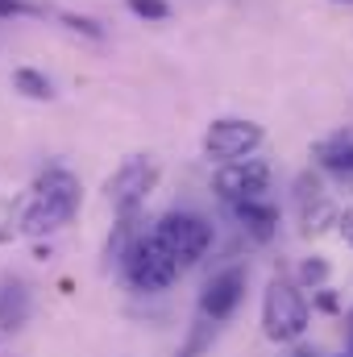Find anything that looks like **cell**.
Segmentation results:
<instances>
[{
  "mask_svg": "<svg viewBox=\"0 0 353 357\" xmlns=\"http://www.w3.org/2000/svg\"><path fill=\"white\" fill-rule=\"evenodd\" d=\"M312 307H316V312H329V316H333V312H341V299L333 295V287H320V291H316V303H312Z\"/></svg>",
  "mask_w": 353,
  "mask_h": 357,
  "instance_id": "19",
  "label": "cell"
},
{
  "mask_svg": "<svg viewBox=\"0 0 353 357\" xmlns=\"http://www.w3.org/2000/svg\"><path fill=\"white\" fill-rule=\"evenodd\" d=\"M13 91H21L25 100H54V84L38 67H17L13 71Z\"/></svg>",
  "mask_w": 353,
  "mask_h": 357,
  "instance_id": "13",
  "label": "cell"
},
{
  "mask_svg": "<svg viewBox=\"0 0 353 357\" xmlns=\"http://www.w3.org/2000/svg\"><path fill=\"white\" fill-rule=\"evenodd\" d=\"M333 4H353V0H333Z\"/></svg>",
  "mask_w": 353,
  "mask_h": 357,
  "instance_id": "22",
  "label": "cell"
},
{
  "mask_svg": "<svg viewBox=\"0 0 353 357\" xmlns=\"http://www.w3.org/2000/svg\"><path fill=\"white\" fill-rule=\"evenodd\" d=\"M270 178H274L270 162H262V158H241V162H225L212 175V191H216V199H225L233 208V204H246V199H266Z\"/></svg>",
  "mask_w": 353,
  "mask_h": 357,
  "instance_id": "7",
  "label": "cell"
},
{
  "mask_svg": "<svg viewBox=\"0 0 353 357\" xmlns=\"http://www.w3.org/2000/svg\"><path fill=\"white\" fill-rule=\"evenodd\" d=\"M216 328H220V324H212L208 316H195L191 328H187V341L179 345L175 357H204L208 349H212V341H216Z\"/></svg>",
  "mask_w": 353,
  "mask_h": 357,
  "instance_id": "12",
  "label": "cell"
},
{
  "mask_svg": "<svg viewBox=\"0 0 353 357\" xmlns=\"http://www.w3.org/2000/svg\"><path fill=\"white\" fill-rule=\"evenodd\" d=\"M42 8L29 0H0V17H38Z\"/></svg>",
  "mask_w": 353,
  "mask_h": 357,
  "instance_id": "18",
  "label": "cell"
},
{
  "mask_svg": "<svg viewBox=\"0 0 353 357\" xmlns=\"http://www.w3.org/2000/svg\"><path fill=\"white\" fill-rule=\"evenodd\" d=\"M233 216H237V225H241L254 241H274V237H278V208H274L270 199L233 204Z\"/></svg>",
  "mask_w": 353,
  "mask_h": 357,
  "instance_id": "11",
  "label": "cell"
},
{
  "mask_svg": "<svg viewBox=\"0 0 353 357\" xmlns=\"http://www.w3.org/2000/svg\"><path fill=\"white\" fill-rule=\"evenodd\" d=\"M80 204H84L80 175L67 171V167H46L42 175L33 178L29 204H25V212L17 220V233H25V237H50V233H59L63 225L75 220Z\"/></svg>",
  "mask_w": 353,
  "mask_h": 357,
  "instance_id": "1",
  "label": "cell"
},
{
  "mask_svg": "<svg viewBox=\"0 0 353 357\" xmlns=\"http://www.w3.org/2000/svg\"><path fill=\"white\" fill-rule=\"evenodd\" d=\"M179 270H183V262L167 250V241H163L158 233H142V237L129 245V254L121 258L125 282H129L133 291H142V295L167 291V287L179 278Z\"/></svg>",
  "mask_w": 353,
  "mask_h": 357,
  "instance_id": "3",
  "label": "cell"
},
{
  "mask_svg": "<svg viewBox=\"0 0 353 357\" xmlns=\"http://www.w3.org/2000/svg\"><path fill=\"white\" fill-rule=\"evenodd\" d=\"M329 274H333L329 258H303L299 270H295V282H299L303 291H320V287H329Z\"/></svg>",
  "mask_w": 353,
  "mask_h": 357,
  "instance_id": "15",
  "label": "cell"
},
{
  "mask_svg": "<svg viewBox=\"0 0 353 357\" xmlns=\"http://www.w3.org/2000/svg\"><path fill=\"white\" fill-rule=\"evenodd\" d=\"M341 357H350V354H341Z\"/></svg>",
  "mask_w": 353,
  "mask_h": 357,
  "instance_id": "24",
  "label": "cell"
},
{
  "mask_svg": "<svg viewBox=\"0 0 353 357\" xmlns=\"http://www.w3.org/2000/svg\"><path fill=\"white\" fill-rule=\"evenodd\" d=\"M125 8L142 21H171V0H125Z\"/></svg>",
  "mask_w": 353,
  "mask_h": 357,
  "instance_id": "16",
  "label": "cell"
},
{
  "mask_svg": "<svg viewBox=\"0 0 353 357\" xmlns=\"http://www.w3.org/2000/svg\"><path fill=\"white\" fill-rule=\"evenodd\" d=\"M295 357H316V354H295Z\"/></svg>",
  "mask_w": 353,
  "mask_h": 357,
  "instance_id": "23",
  "label": "cell"
},
{
  "mask_svg": "<svg viewBox=\"0 0 353 357\" xmlns=\"http://www.w3.org/2000/svg\"><path fill=\"white\" fill-rule=\"evenodd\" d=\"M312 328V307L303 299V287L287 274H274L262 291V333L274 345H295Z\"/></svg>",
  "mask_w": 353,
  "mask_h": 357,
  "instance_id": "2",
  "label": "cell"
},
{
  "mask_svg": "<svg viewBox=\"0 0 353 357\" xmlns=\"http://www.w3.org/2000/svg\"><path fill=\"white\" fill-rule=\"evenodd\" d=\"M63 21H67V29H75V33H88V38H104L100 21H91V17H80V13H63Z\"/></svg>",
  "mask_w": 353,
  "mask_h": 357,
  "instance_id": "17",
  "label": "cell"
},
{
  "mask_svg": "<svg viewBox=\"0 0 353 357\" xmlns=\"http://www.w3.org/2000/svg\"><path fill=\"white\" fill-rule=\"evenodd\" d=\"M29 312H33V291H29V282L17 278V274L0 278V333H17V328L29 320Z\"/></svg>",
  "mask_w": 353,
  "mask_h": 357,
  "instance_id": "9",
  "label": "cell"
},
{
  "mask_svg": "<svg viewBox=\"0 0 353 357\" xmlns=\"http://www.w3.org/2000/svg\"><path fill=\"white\" fill-rule=\"evenodd\" d=\"M266 142V129L250 116H216L208 129H204V154L212 162H241V158H254V150Z\"/></svg>",
  "mask_w": 353,
  "mask_h": 357,
  "instance_id": "5",
  "label": "cell"
},
{
  "mask_svg": "<svg viewBox=\"0 0 353 357\" xmlns=\"http://www.w3.org/2000/svg\"><path fill=\"white\" fill-rule=\"evenodd\" d=\"M154 233L167 241V250L175 254L183 266H195V262L212 250V241H216L212 225H208L200 212H167V216H158Z\"/></svg>",
  "mask_w": 353,
  "mask_h": 357,
  "instance_id": "6",
  "label": "cell"
},
{
  "mask_svg": "<svg viewBox=\"0 0 353 357\" xmlns=\"http://www.w3.org/2000/svg\"><path fill=\"white\" fill-rule=\"evenodd\" d=\"M137 237H142V233H137V212H133V216H121L117 229H112V237H108V245H104V258L121 266V258L129 254V245H133Z\"/></svg>",
  "mask_w": 353,
  "mask_h": 357,
  "instance_id": "14",
  "label": "cell"
},
{
  "mask_svg": "<svg viewBox=\"0 0 353 357\" xmlns=\"http://www.w3.org/2000/svg\"><path fill=\"white\" fill-rule=\"evenodd\" d=\"M337 229H341V237L353 245V208H345V212L337 216Z\"/></svg>",
  "mask_w": 353,
  "mask_h": 357,
  "instance_id": "20",
  "label": "cell"
},
{
  "mask_svg": "<svg viewBox=\"0 0 353 357\" xmlns=\"http://www.w3.org/2000/svg\"><path fill=\"white\" fill-rule=\"evenodd\" d=\"M158 178H163L158 158L133 154V158H125V162L108 175V183H104V199H108V208H112L117 216H133V212L154 195Z\"/></svg>",
  "mask_w": 353,
  "mask_h": 357,
  "instance_id": "4",
  "label": "cell"
},
{
  "mask_svg": "<svg viewBox=\"0 0 353 357\" xmlns=\"http://www.w3.org/2000/svg\"><path fill=\"white\" fill-rule=\"evenodd\" d=\"M246 282H250V274L241 266L216 270V274L204 282V291H200V316H208L212 324L233 320L237 307H241V299H246Z\"/></svg>",
  "mask_w": 353,
  "mask_h": 357,
  "instance_id": "8",
  "label": "cell"
},
{
  "mask_svg": "<svg viewBox=\"0 0 353 357\" xmlns=\"http://www.w3.org/2000/svg\"><path fill=\"white\" fill-rule=\"evenodd\" d=\"M345 337H350V357H353V307H350V316H345Z\"/></svg>",
  "mask_w": 353,
  "mask_h": 357,
  "instance_id": "21",
  "label": "cell"
},
{
  "mask_svg": "<svg viewBox=\"0 0 353 357\" xmlns=\"http://www.w3.org/2000/svg\"><path fill=\"white\" fill-rule=\"evenodd\" d=\"M312 162L329 175H353V133L350 129H337L329 137H320L312 146Z\"/></svg>",
  "mask_w": 353,
  "mask_h": 357,
  "instance_id": "10",
  "label": "cell"
}]
</instances>
